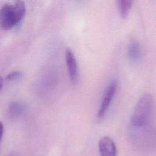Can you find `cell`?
Instances as JSON below:
<instances>
[{
    "mask_svg": "<svg viewBox=\"0 0 156 156\" xmlns=\"http://www.w3.org/2000/svg\"><path fill=\"white\" fill-rule=\"evenodd\" d=\"M26 13V5L21 0L13 4H5L0 10V27L8 30L20 22Z\"/></svg>",
    "mask_w": 156,
    "mask_h": 156,
    "instance_id": "6da1fadb",
    "label": "cell"
},
{
    "mask_svg": "<svg viewBox=\"0 0 156 156\" xmlns=\"http://www.w3.org/2000/svg\"><path fill=\"white\" fill-rule=\"evenodd\" d=\"M153 106V98L150 93L144 94L138 100L130 116L131 123L135 127L145 126L148 121Z\"/></svg>",
    "mask_w": 156,
    "mask_h": 156,
    "instance_id": "7a4b0ae2",
    "label": "cell"
},
{
    "mask_svg": "<svg viewBox=\"0 0 156 156\" xmlns=\"http://www.w3.org/2000/svg\"><path fill=\"white\" fill-rule=\"evenodd\" d=\"M118 83L117 80L113 79L111 81V82L107 87L105 92L104 93V94L103 96L101 106L98 112V117L99 118L101 119L104 116L112 102V100L116 93L118 88Z\"/></svg>",
    "mask_w": 156,
    "mask_h": 156,
    "instance_id": "3957f363",
    "label": "cell"
},
{
    "mask_svg": "<svg viewBox=\"0 0 156 156\" xmlns=\"http://www.w3.org/2000/svg\"><path fill=\"white\" fill-rule=\"evenodd\" d=\"M65 60L69 79L73 84H76L79 80L77 63L74 54L69 48L65 51Z\"/></svg>",
    "mask_w": 156,
    "mask_h": 156,
    "instance_id": "277c9868",
    "label": "cell"
},
{
    "mask_svg": "<svg viewBox=\"0 0 156 156\" xmlns=\"http://www.w3.org/2000/svg\"><path fill=\"white\" fill-rule=\"evenodd\" d=\"M99 151L101 156L116 155V147L115 143L108 136H104L99 140Z\"/></svg>",
    "mask_w": 156,
    "mask_h": 156,
    "instance_id": "5b68a950",
    "label": "cell"
},
{
    "mask_svg": "<svg viewBox=\"0 0 156 156\" xmlns=\"http://www.w3.org/2000/svg\"><path fill=\"white\" fill-rule=\"evenodd\" d=\"M141 53V48L138 43L133 41L129 44L127 50V57L130 61L132 62L138 61L140 58Z\"/></svg>",
    "mask_w": 156,
    "mask_h": 156,
    "instance_id": "8992f818",
    "label": "cell"
},
{
    "mask_svg": "<svg viewBox=\"0 0 156 156\" xmlns=\"http://www.w3.org/2000/svg\"><path fill=\"white\" fill-rule=\"evenodd\" d=\"M133 0H117L119 12L122 18H126L132 7Z\"/></svg>",
    "mask_w": 156,
    "mask_h": 156,
    "instance_id": "52a82bcc",
    "label": "cell"
},
{
    "mask_svg": "<svg viewBox=\"0 0 156 156\" xmlns=\"http://www.w3.org/2000/svg\"><path fill=\"white\" fill-rule=\"evenodd\" d=\"M9 111L11 115L19 116L22 115L25 111V106L20 102L14 101L9 105Z\"/></svg>",
    "mask_w": 156,
    "mask_h": 156,
    "instance_id": "ba28073f",
    "label": "cell"
},
{
    "mask_svg": "<svg viewBox=\"0 0 156 156\" xmlns=\"http://www.w3.org/2000/svg\"><path fill=\"white\" fill-rule=\"evenodd\" d=\"M23 76V74L21 71H13L9 73L7 76H6V79L7 80H16L20 79Z\"/></svg>",
    "mask_w": 156,
    "mask_h": 156,
    "instance_id": "9c48e42d",
    "label": "cell"
},
{
    "mask_svg": "<svg viewBox=\"0 0 156 156\" xmlns=\"http://www.w3.org/2000/svg\"><path fill=\"white\" fill-rule=\"evenodd\" d=\"M3 133H4V126H3L2 123L1 122H0V141L2 137Z\"/></svg>",
    "mask_w": 156,
    "mask_h": 156,
    "instance_id": "30bf717a",
    "label": "cell"
},
{
    "mask_svg": "<svg viewBox=\"0 0 156 156\" xmlns=\"http://www.w3.org/2000/svg\"><path fill=\"white\" fill-rule=\"evenodd\" d=\"M2 83H3V79L1 77V76H0V89L1 88V87L2 86Z\"/></svg>",
    "mask_w": 156,
    "mask_h": 156,
    "instance_id": "8fae6325",
    "label": "cell"
}]
</instances>
